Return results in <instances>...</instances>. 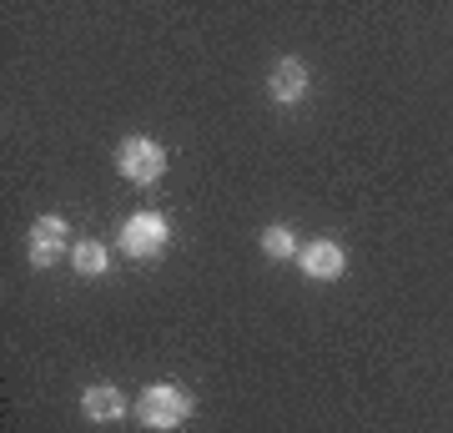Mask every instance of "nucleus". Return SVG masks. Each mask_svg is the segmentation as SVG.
Returning <instances> with one entry per match:
<instances>
[{
    "label": "nucleus",
    "mask_w": 453,
    "mask_h": 433,
    "mask_svg": "<svg viewBox=\"0 0 453 433\" xmlns=\"http://www.w3.org/2000/svg\"><path fill=\"white\" fill-rule=\"evenodd\" d=\"M262 252L267 257H292V252H303V247H297V232H292V227H267V232H262Z\"/></svg>",
    "instance_id": "obj_9"
},
{
    "label": "nucleus",
    "mask_w": 453,
    "mask_h": 433,
    "mask_svg": "<svg viewBox=\"0 0 453 433\" xmlns=\"http://www.w3.org/2000/svg\"><path fill=\"white\" fill-rule=\"evenodd\" d=\"M65 252V217H35L31 227V267H50Z\"/></svg>",
    "instance_id": "obj_6"
},
{
    "label": "nucleus",
    "mask_w": 453,
    "mask_h": 433,
    "mask_svg": "<svg viewBox=\"0 0 453 433\" xmlns=\"http://www.w3.org/2000/svg\"><path fill=\"white\" fill-rule=\"evenodd\" d=\"M192 418V393L177 383H151L136 393V423L142 429H157V433H172Z\"/></svg>",
    "instance_id": "obj_1"
},
{
    "label": "nucleus",
    "mask_w": 453,
    "mask_h": 433,
    "mask_svg": "<svg viewBox=\"0 0 453 433\" xmlns=\"http://www.w3.org/2000/svg\"><path fill=\"white\" fill-rule=\"evenodd\" d=\"M116 172L131 187H157L166 177V151L151 136H127V142L116 146Z\"/></svg>",
    "instance_id": "obj_2"
},
{
    "label": "nucleus",
    "mask_w": 453,
    "mask_h": 433,
    "mask_svg": "<svg viewBox=\"0 0 453 433\" xmlns=\"http://www.w3.org/2000/svg\"><path fill=\"white\" fill-rule=\"evenodd\" d=\"M267 91H273V101H282V106H297V101L308 97V66L282 56V61L273 66V76H267Z\"/></svg>",
    "instance_id": "obj_5"
},
{
    "label": "nucleus",
    "mask_w": 453,
    "mask_h": 433,
    "mask_svg": "<svg viewBox=\"0 0 453 433\" xmlns=\"http://www.w3.org/2000/svg\"><path fill=\"white\" fill-rule=\"evenodd\" d=\"M297 267H303V277H312V282H338L342 267H348V257H342V247L333 237H318L297 252Z\"/></svg>",
    "instance_id": "obj_4"
},
{
    "label": "nucleus",
    "mask_w": 453,
    "mask_h": 433,
    "mask_svg": "<svg viewBox=\"0 0 453 433\" xmlns=\"http://www.w3.org/2000/svg\"><path fill=\"white\" fill-rule=\"evenodd\" d=\"M121 252L127 257H162L166 242H172V227H166L162 212H136V217H127V227H121Z\"/></svg>",
    "instance_id": "obj_3"
},
{
    "label": "nucleus",
    "mask_w": 453,
    "mask_h": 433,
    "mask_svg": "<svg viewBox=\"0 0 453 433\" xmlns=\"http://www.w3.org/2000/svg\"><path fill=\"white\" fill-rule=\"evenodd\" d=\"M71 262H76V273L81 277H101L106 273V262H111V252H106L101 242H76V247H71Z\"/></svg>",
    "instance_id": "obj_8"
},
{
    "label": "nucleus",
    "mask_w": 453,
    "mask_h": 433,
    "mask_svg": "<svg viewBox=\"0 0 453 433\" xmlns=\"http://www.w3.org/2000/svg\"><path fill=\"white\" fill-rule=\"evenodd\" d=\"M81 414L91 423H116V418H127V398H121V388L111 383H96L81 393Z\"/></svg>",
    "instance_id": "obj_7"
}]
</instances>
